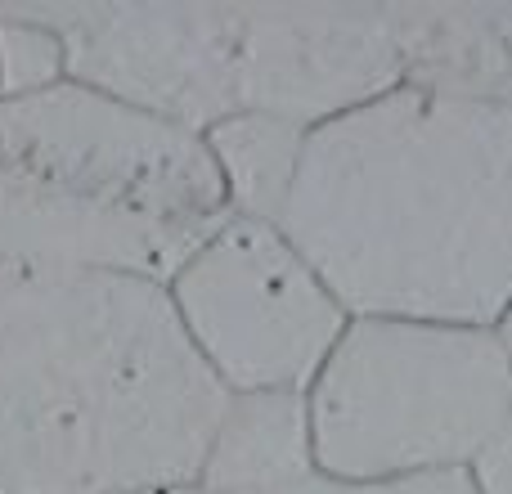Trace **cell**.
<instances>
[{"mask_svg":"<svg viewBox=\"0 0 512 494\" xmlns=\"http://www.w3.org/2000/svg\"><path fill=\"white\" fill-rule=\"evenodd\" d=\"M310 414L301 391L230 396L203 459V494H261L315 477Z\"/></svg>","mask_w":512,"mask_h":494,"instance_id":"obj_9","label":"cell"},{"mask_svg":"<svg viewBox=\"0 0 512 494\" xmlns=\"http://www.w3.org/2000/svg\"><path fill=\"white\" fill-rule=\"evenodd\" d=\"M315 468L337 481L472 472L512 418L495 328L355 315L306 391Z\"/></svg>","mask_w":512,"mask_h":494,"instance_id":"obj_4","label":"cell"},{"mask_svg":"<svg viewBox=\"0 0 512 494\" xmlns=\"http://www.w3.org/2000/svg\"><path fill=\"white\" fill-rule=\"evenodd\" d=\"M495 333L504 337V346H508V355H512V310H508V315H504V319H499V324H495Z\"/></svg>","mask_w":512,"mask_h":494,"instance_id":"obj_15","label":"cell"},{"mask_svg":"<svg viewBox=\"0 0 512 494\" xmlns=\"http://www.w3.org/2000/svg\"><path fill=\"white\" fill-rule=\"evenodd\" d=\"M189 346L230 396L301 391L342 342L351 310L274 221L230 216L167 283Z\"/></svg>","mask_w":512,"mask_h":494,"instance_id":"obj_5","label":"cell"},{"mask_svg":"<svg viewBox=\"0 0 512 494\" xmlns=\"http://www.w3.org/2000/svg\"><path fill=\"white\" fill-rule=\"evenodd\" d=\"M306 135L310 131H301V126L265 113H248V108L216 122L203 135L234 216L279 221L283 198H288L301 153H306Z\"/></svg>","mask_w":512,"mask_h":494,"instance_id":"obj_10","label":"cell"},{"mask_svg":"<svg viewBox=\"0 0 512 494\" xmlns=\"http://www.w3.org/2000/svg\"><path fill=\"white\" fill-rule=\"evenodd\" d=\"M63 41L68 81L207 135L243 113L239 5H32Z\"/></svg>","mask_w":512,"mask_h":494,"instance_id":"obj_6","label":"cell"},{"mask_svg":"<svg viewBox=\"0 0 512 494\" xmlns=\"http://www.w3.org/2000/svg\"><path fill=\"white\" fill-rule=\"evenodd\" d=\"M391 27L400 50V86L512 104V63L495 9L391 5Z\"/></svg>","mask_w":512,"mask_h":494,"instance_id":"obj_8","label":"cell"},{"mask_svg":"<svg viewBox=\"0 0 512 494\" xmlns=\"http://www.w3.org/2000/svg\"><path fill=\"white\" fill-rule=\"evenodd\" d=\"M495 23H499V32H504L508 63H512V5H495Z\"/></svg>","mask_w":512,"mask_h":494,"instance_id":"obj_14","label":"cell"},{"mask_svg":"<svg viewBox=\"0 0 512 494\" xmlns=\"http://www.w3.org/2000/svg\"><path fill=\"white\" fill-rule=\"evenodd\" d=\"M225 405L162 283L0 261V494L198 490Z\"/></svg>","mask_w":512,"mask_h":494,"instance_id":"obj_2","label":"cell"},{"mask_svg":"<svg viewBox=\"0 0 512 494\" xmlns=\"http://www.w3.org/2000/svg\"><path fill=\"white\" fill-rule=\"evenodd\" d=\"M396 86L391 5H239V99L248 113L319 131Z\"/></svg>","mask_w":512,"mask_h":494,"instance_id":"obj_7","label":"cell"},{"mask_svg":"<svg viewBox=\"0 0 512 494\" xmlns=\"http://www.w3.org/2000/svg\"><path fill=\"white\" fill-rule=\"evenodd\" d=\"M283 234L355 315L512 310V104L396 86L306 135Z\"/></svg>","mask_w":512,"mask_h":494,"instance_id":"obj_1","label":"cell"},{"mask_svg":"<svg viewBox=\"0 0 512 494\" xmlns=\"http://www.w3.org/2000/svg\"><path fill=\"white\" fill-rule=\"evenodd\" d=\"M207 140L81 81L0 99V261L167 288L230 221Z\"/></svg>","mask_w":512,"mask_h":494,"instance_id":"obj_3","label":"cell"},{"mask_svg":"<svg viewBox=\"0 0 512 494\" xmlns=\"http://www.w3.org/2000/svg\"><path fill=\"white\" fill-rule=\"evenodd\" d=\"M176 494H198V490H176Z\"/></svg>","mask_w":512,"mask_h":494,"instance_id":"obj_16","label":"cell"},{"mask_svg":"<svg viewBox=\"0 0 512 494\" xmlns=\"http://www.w3.org/2000/svg\"><path fill=\"white\" fill-rule=\"evenodd\" d=\"M472 486H477V494H512V418L504 432L495 436V445L477 459Z\"/></svg>","mask_w":512,"mask_h":494,"instance_id":"obj_13","label":"cell"},{"mask_svg":"<svg viewBox=\"0 0 512 494\" xmlns=\"http://www.w3.org/2000/svg\"><path fill=\"white\" fill-rule=\"evenodd\" d=\"M203 494V490H198ZM261 494H477L472 472H450V477H418V481H337V477H315L297 481L283 490H261Z\"/></svg>","mask_w":512,"mask_h":494,"instance_id":"obj_12","label":"cell"},{"mask_svg":"<svg viewBox=\"0 0 512 494\" xmlns=\"http://www.w3.org/2000/svg\"><path fill=\"white\" fill-rule=\"evenodd\" d=\"M68 81V54L63 41L23 9H0V99H23Z\"/></svg>","mask_w":512,"mask_h":494,"instance_id":"obj_11","label":"cell"}]
</instances>
